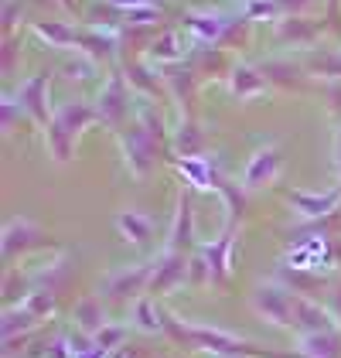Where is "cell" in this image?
I'll return each mask as SVG.
<instances>
[{
  "label": "cell",
  "instance_id": "6da1fadb",
  "mask_svg": "<svg viewBox=\"0 0 341 358\" xmlns=\"http://www.w3.org/2000/svg\"><path fill=\"white\" fill-rule=\"evenodd\" d=\"M99 120V110H92V106H85V103H61L52 116V123H48V130H45V137H48V150L55 154V161H68L72 157V147H75V134L85 130L89 123H96Z\"/></svg>",
  "mask_w": 341,
  "mask_h": 358
},
{
  "label": "cell",
  "instance_id": "7a4b0ae2",
  "mask_svg": "<svg viewBox=\"0 0 341 358\" xmlns=\"http://www.w3.org/2000/svg\"><path fill=\"white\" fill-rule=\"evenodd\" d=\"M253 307H256V314H263L266 321H273L280 328H293L297 297L286 287H280V283H259L253 290Z\"/></svg>",
  "mask_w": 341,
  "mask_h": 358
},
{
  "label": "cell",
  "instance_id": "3957f363",
  "mask_svg": "<svg viewBox=\"0 0 341 358\" xmlns=\"http://www.w3.org/2000/svg\"><path fill=\"white\" fill-rule=\"evenodd\" d=\"M191 345H198V348H205V352H212L219 358H242V355L266 358V352H259L256 345L242 341V338H232V334L215 328H191Z\"/></svg>",
  "mask_w": 341,
  "mask_h": 358
},
{
  "label": "cell",
  "instance_id": "277c9868",
  "mask_svg": "<svg viewBox=\"0 0 341 358\" xmlns=\"http://www.w3.org/2000/svg\"><path fill=\"white\" fill-rule=\"evenodd\" d=\"M157 143L161 140L154 137L147 127H130V134H123V150H126V164L130 171L143 178L150 164H154V154H157Z\"/></svg>",
  "mask_w": 341,
  "mask_h": 358
},
{
  "label": "cell",
  "instance_id": "5b68a950",
  "mask_svg": "<svg viewBox=\"0 0 341 358\" xmlns=\"http://www.w3.org/2000/svg\"><path fill=\"white\" fill-rule=\"evenodd\" d=\"M150 276H154V266L150 263H140L133 270H119L106 280V297L110 301H130V297H140L143 287H150Z\"/></svg>",
  "mask_w": 341,
  "mask_h": 358
},
{
  "label": "cell",
  "instance_id": "8992f818",
  "mask_svg": "<svg viewBox=\"0 0 341 358\" xmlns=\"http://www.w3.org/2000/svg\"><path fill=\"white\" fill-rule=\"evenodd\" d=\"M277 171H280V150L270 143V147H259L253 157H249V164L242 171V188H266L273 178H277Z\"/></svg>",
  "mask_w": 341,
  "mask_h": 358
},
{
  "label": "cell",
  "instance_id": "52a82bcc",
  "mask_svg": "<svg viewBox=\"0 0 341 358\" xmlns=\"http://www.w3.org/2000/svg\"><path fill=\"white\" fill-rule=\"evenodd\" d=\"M48 72H38L34 79H28V83H21V89H17V99H21V110L31 113V120L34 123H41V127H48L52 120H48V103H45V89H48Z\"/></svg>",
  "mask_w": 341,
  "mask_h": 358
},
{
  "label": "cell",
  "instance_id": "ba28073f",
  "mask_svg": "<svg viewBox=\"0 0 341 358\" xmlns=\"http://www.w3.org/2000/svg\"><path fill=\"white\" fill-rule=\"evenodd\" d=\"M130 113V92H126V83L113 76L106 89H103V96H99V120L103 123H110V127H119L123 123V116Z\"/></svg>",
  "mask_w": 341,
  "mask_h": 358
},
{
  "label": "cell",
  "instance_id": "9c48e42d",
  "mask_svg": "<svg viewBox=\"0 0 341 358\" xmlns=\"http://www.w3.org/2000/svg\"><path fill=\"white\" fill-rule=\"evenodd\" d=\"M188 259H184V252H164V259L157 263V270L150 276V294H168L174 290L177 283H184L188 280Z\"/></svg>",
  "mask_w": 341,
  "mask_h": 358
},
{
  "label": "cell",
  "instance_id": "30bf717a",
  "mask_svg": "<svg viewBox=\"0 0 341 358\" xmlns=\"http://www.w3.org/2000/svg\"><path fill=\"white\" fill-rule=\"evenodd\" d=\"M286 201L304 215V219H328L335 208H338L341 201V188H331V192L324 194H311V192H290L286 194Z\"/></svg>",
  "mask_w": 341,
  "mask_h": 358
},
{
  "label": "cell",
  "instance_id": "8fae6325",
  "mask_svg": "<svg viewBox=\"0 0 341 358\" xmlns=\"http://www.w3.org/2000/svg\"><path fill=\"white\" fill-rule=\"evenodd\" d=\"M38 239H41V229H38V225H31L28 219L7 222V229H3V256H7V259H14L17 252L31 249Z\"/></svg>",
  "mask_w": 341,
  "mask_h": 358
},
{
  "label": "cell",
  "instance_id": "7c38bea8",
  "mask_svg": "<svg viewBox=\"0 0 341 358\" xmlns=\"http://www.w3.org/2000/svg\"><path fill=\"white\" fill-rule=\"evenodd\" d=\"M293 328L300 334H331V317L311 301H300L297 297V310H293Z\"/></svg>",
  "mask_w": 341,
  "mask_h": 358
},
{
  "label": "cell",
  "instance_id": "4fadbf2b",
  "mask_svg": "<svg viewBox=\"0 0 341 358\" xmlns=\"http://www.w3.org/2000/svg\"><path fill=\"white\" fill-rule=\"evenodd\" d=\"M184 28L191 31L198 41H219L222 31H226V21H222V14H212V10H188L184 14Z\"/></svg>",
  "mask_w": 341,
  "mask_h": 358
},
{
  "label": "cell",
  "instance_id": "5bb4252c",
  "mask_svg": "<svg viewBox=\"0 0 341 358\" xmlns=\"http://www.w3.org/2000/svg\"><path fill=\"white\" fill-rule=\"evenodd\" d=\"M228 249H232V229H228L219 243H208V246L201 249V256H205V263H208V270H212V283H226V276H228Z\"/></svg>",
  "mask_w": 341,
  "mask_h": 358
},
{
  "label": "cell",
  "instance_id": "9a60e30c",
  "mask_svg": "<svg viewBox=\"0 0 341 358\" xmlns=\"http://www.w3.org/2000/svg\"><path fill=\"white\" fill-rule=\"evenodd\" d=\"M191 246V201L188 194L177 198V219H174V229H170L168 239V252H181V249Z\"/></svg>",
  "mask_w": 341,
  "mask_h": 358
},
{
  "label": "cell",
  "instance_id": "2e32d148",
  "mask_svg": "<svg viewBox=\"0 0 341 358\" xmlns=\"http://www.w3.org/2000/svg\"><path fill=\"white\" fill-rule=\"evenodd\" d=\"M116 229L123 232L126 243L140 246V243L150 239V229H154V225H150V219H147L143 212H133V208H130V212H119V215H116Z\"/></svg>",
  "mask_w": 341,
  "mask_h": 358
},
{
  "label": "cell",
  "instance_id": "e0dca14e",
  "mask_svg": "<svg viewBox=\"0 0 341 358\" xmlns=\"http://www.w3.org/2000/svg\"><path fill=\"white\" fill-rule=\"evenodd\" d=\"M232 92H235L239 99H253L259 92H266V72H256L249 65H239V69L232 72Z\"/></svg>",
  "mask_w": 341,
  "mask_h": 358
},
{
  "label": "cell",
  "instance_id": "ac0fdd59",
  "mask_svg": "<svg viewBox=\"0 0 341 358\" xmlns=\"http://www.w3.org/2000/svg\"><path fill=\"white\" fill-rule=\"evenodd\" d=\"M300 352L304 358H338L341 341L338 334H300Z\"/></svg>",
  "mask_w": 341,
  "mask_h": 358
},
{
  "label": "cell",
  "instance_id": "d6986e66",
  "mask_svg": "<svg viewBox=\"0 0 341 358\" xmlns=\"http://www.w3.org/2000/svg\"><path fill=\"white\" fill-rule=\"evenodd\" d=\"M177 167L195 181V188H208V185L215 188V178L219 174H215V167H212L208 157H184V161H177Z\"/></svg>",
  "mask_w": 341,
  "mask_h": 358
},
{
  "label": "cell",
  "instance_id": "ffe728a7",
  "mask_svg": "<svg viewBox=\"0 0 341 358\" xmlns=\"http://www.w3.org/2000/svg\"><path fill=\"white\" fill-rule=\"evenodd\" d=\"M34 31H38L48 45H55V48H68V45L79 41V31H72L68 24H58V21H38Z\"/></svg>",
  "mask_w": 341,
  "mask_h": 358
},
{
  "label": "cell",
  "instance_id": "44dd1931",
  "mask_svg": "<svg viewBox=\"0 0 341 358\" xmlns=\"http://www.w3.org/2000/svg\"><path fill=\"white\" fill-rule=\"evenodd\" d=\"M75 45H82V52L89 58H110L116 48V41L110 34H99V31H79V41Z\"/></svg>",
  "mask_w": 341,
  "mask_h": 358
},
{
  "label": "cell",
  "instance_id": "7402d4cb",
  "mask_svg": "<svg viewBox=\"0 0 341 358\" xmlns=\"http://www.w3.org/2000/svg\"><path fill=\"white\" fill-rule=\"evenodd\" d=\"M75 321H79V328L82 331L99 334V331L106 328V321H103V303L92 301V297H85V301L75 307Z\"/></svg>",
  "mask_w": 341,
  "mask_h": 358
},
{
  "label": "cell",
  "instance_id": "603a6c76",
  "mask_svg": "<svg viewBox=\"0 0 341 358\" xmlns=\"http://www.w3.org/2000/svg\"><path fill=\"white\" fill-rule=\"evenodd\" d=\"M174 143H177V150H181L184 157H195V154H201V147H205V134H201L195 123H181Z\"/></svg>",
  "mask_w": 341,
  "mask_h": 358
},
{
  "label": "cell",
  "instance_id": "cb8c5ba5",
  "mask_svg": "<svg viewBox=\"0 0 341 358\" xmlns=\"http://www.w3.org/2000/svg\"><path fill=\"white\" fill-rule=\"evenodd\" d=\"M34 321H38V317L31 314L28 307H10V310L3 314V338L10 341V338H14L17 331H28Z\"/></svg>",
  "mask_w": 341,
  "mask_h": 358
},
{
  "label": "cell",
  "instance_id": "d4e9b609",
  "mask_svg": "<svg viewBox=\"0 0 341 358\" xmlns=\"http://www.w3.org/2000/svg\"><path fill=\"white\" fill-rule=\"evenodd\" d=\"M133 321H137V328L140 331H150V334H157V331L164 328V321L157 317V310H154V303L150 301L133 303Z\"/></svg>",
  "mask_w": 341,
  "mask_h": 358
},
{
  "label": "cell",
  "instance_id": "484cf974",
  "mask_svg": "<svg viewBox=\"0 0 341 358\" xmlns=\"http://www.w3.org/2000/svg\"><path fill=\"white\" fill-rule=\"evenodd\" d=\"M24 307H28L38 321H41V317H48V314L55 310V290H34V294H28Z\"/></svg>",
  "mask_w": 341,
  "mask_h": 358
},
{
  "label": "cell",
  "instance_id": "4316f807",
  "mask_svg": "<svg viewBox=\"0 0 341 358\" xmlns=\"http://www.w3.org/2000/svg\"><path fill=\"white\" fill-rule=\"evenodd\" d=\"M215 188H219V192H222V198H226L232 219H239V215H242V208H246V198H242V192H239L235 185H228L226 178H215Z\"/></svg>",
  "mask_w": 341,
  "mask_h": 358
},
{
  "label": "cell",
  "instance_id": "83f0119b",
  "mask_svg": "<svg viewBox=\"0 0 341 358\" xmlns=\"http://www.w3.org/2000/svg\"><path fill=\"white\" fill-rule=\"evenodd\" d=\"M280 38H284V41H311L314 28L304 21V17H290V21L280 24Z\"/></svg>",
  "mask_w": 341,
  "mask_h": 358
},
{
  "label": "cell",
  "instance_id": "f1b7e54d",
  "mask_svg": "<svg viewBox=\"0 0 341 358\" xmlns=\"http://www.w3.org/2000/svg\"><path fill=\"white\" fill-rule=\"evenodd\" d=\"M150 55L161 58V62H177V58H181V48H177V34H174V31L161 34V41H154Z\"/></svg>",
  "mask_w": 341,
  "mask_h": 358
},
{
  "label": "cell",
  "instance_id": "f546056e",
  "mask_svg": "<svg viewBox=\"0 0 341 358\" xmlns=\"http://www.w3.org/2000/svg\"><path fill=\"white\" fill-rule=\"evenodd\" d=\"M284 7L277 0H249L246 3V17H277Z\"/></svg>",
  "mask_w": 341,
  "mask_h": 358
},
{
  "label": "cell",
  "instance_id": "4dcf8cb0",
  "mask_svg": "<svg viewBox=\"0 0 341 358\" xmlns=\"http://www.w3.org/2000/svg\"><path fill=\"white\" fill-rule=\"evenodd\" d=\"M119 341H123V328H103L99 334H92V345H96V348H103V352L116 348Z\"/></svg>",
  "mask_w": 341,
  "mask_h": 358
},
{
  "label": "cell",
  "instance_id": "1f68e13d",
  "mask_svg": "<svg viewBox=\"0 0 341 358\" xmlns=\"http://www.w3.org/2000/svg\"><path fill=\"white\" fill-rule=\"evenodd\" d=\"M188 280H191V283H205V280H212V270H208L205 256H195V259H191V266H188Z\"/></svg>",
  "mask_w": 341,
  "mask_h": 358
},
{
  "label": "cell",
  "instance_id": "d6a6232c",
  "mask_svg": "<svg viewBox=\"0 0 341 358\" xmlns=\"http://www.w3.org/2000/svg\"><path fill=\"white\" fill-rule=\"evenodd\" d=\"M150 17H154V7H137V10H126V21H130V24H147V21H150Z\"/></svg>",
  "mask_w": 341,
  "mask_h": 358
},
{
  "label": "cell",
  "instance_id": "836d02e7",
  "mask_svg": "<svg viewBox=\"0 0 341 358\" xmlns=\"http://www.w3.org/2000/svg\"><path fill=\"white\" fill-rule=\"evenodd\" d=\"M113 3H119V7H130V10H137V7H161V0H113Z\"/></svg>",
  "mask_w": 341,
  "mask_h": 358
},
{
  "label": "cell",
  "instance_id": "e575fe53",
  "mask_svg": "<svg viewBox=\"0 0 341 358\" xmlns=\"http://www.w3.org/2000/svg\"><path fill=\"white\" fill-rule=\"evenodd\" d=\"M284 10H304V7H311L314 0H277Z\"/></svg>",
  "mask_w": 341,
  "mask_h": 358
}]
</instances>
